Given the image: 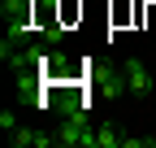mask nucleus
Here are the masks:
<instances>
[{"label":"nucleus","mask_w":156,"mask_h":148,"mask_svg":"<svg viewBox=\"0 0 156 148\" xmlns=\"http://www.w3.org/2000/svg\"><path fill=\"white\" fill-rule=\"evenodd\" d=\"M122 74H126V91H134V96H152L156 79H152V70H147L143 61H126Z\"/></svg>","instance_id":"f257e3e1"},{"label":"nucleus","mask_w":156,"mask_h":148,"mask_svg":"<svg viewBox=\"0 0 156 148\" xmlns=\"http://www.w3.org/2000/svg\"><path fill=\"white\" fill-rule=\"evenodd\" d=\"M83 131H87V122H83V118H65V122H61V131H56V144H61V148H78Z\"/></svg>","instance_id":"f03ea898"},{"label":"nucleus","mask_w":156,"mask_h":148,"mask_svg":"<svg viewBox=\"0 0 156 148\" xmlns=\"http://www.w3.org/2000/svg\"><path fill=\"white\" fill-rule=\"evenodd\" d=\"M95 144L100 148H117L122 144V131H117V126H100V131H95Z\"/></svg>","instance_id":"7ed1b4c3"},{"label":"nucleus","mask_w":156,"mask_h":148,"mask_svg":"<svg viewBox=\"0 0 156 148\" xmlns=\"http://www.w3.org/2000/svg\"><path fill=\"white\" fill-rule=\"evenodd\" d=\"M35 139H39V131H26V126H13V144H17V148H35Z\"/></svg>","instance_id":"20e7f679"},{"label":"nucleus","mask_w":156,"mask_h":148,"mask_svg":"<svg viewBox=\"0 0 156 148\" xmlns=\"http://www.w3.org/2000/svg\"><path fill=\"white\" fill-rule=\"evenodd\" d=\"M0 126H5V131H13V126H17V118H13V109H5V113H0Z\"/></svg>","instance_id":"39448f33"},{"label":"nucleus","mask_w":156,"mask_h":148,"mask_svg":"<svg viewBox=\"0 0 156 148\" xmlns=\"http://www.w3.org/2000/svg\"><path fill=\"white\" fill-rule=\"evenodd\" d=\"M147 144H152V148H156V135H147Z\"/></svg>","instance_id":"423d86ee"}]
</instances>
